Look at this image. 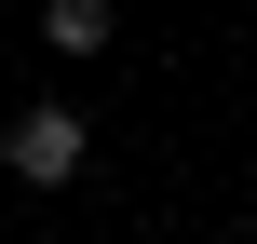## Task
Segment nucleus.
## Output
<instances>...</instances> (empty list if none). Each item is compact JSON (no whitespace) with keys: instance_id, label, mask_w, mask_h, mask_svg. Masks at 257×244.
Listing matches in <instances>:
<instances>
[{"instance_id":"f257e3e1","label":"nucleus","mask_w":257,"mask_h":244,"mask_svg":"<svg viewBox=\"0 0 257 244\" xmlns=\"http://www.w3.org/2000/svg\"><path fill=\"white\" fill-rule=\"evenodd\" d=\"M81 149H95V136H81V109H14V136H0V163H14L27 190H68V177H81Z\"/></svg>"},{"instance_id":"f03ea898","label":"nucleus","mask_w":257,"mask_h":244,"mask_svg":"<svg viewBox=\"0 0 257 244\" xmlns=\"http://www.w3.org/2000/svg\"><path fill=\"white\" fill-rule=\"evenodd\" d=\"M108 27H122L108 0H41V41L54 54H108Z\"/></svg>"}]
</instances>
